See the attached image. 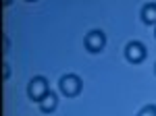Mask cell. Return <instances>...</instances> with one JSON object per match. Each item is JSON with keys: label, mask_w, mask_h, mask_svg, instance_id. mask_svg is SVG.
<instances>
[{"label": "cell", "mask_w": 156, "mask_h": 116, "mask_svg": "<svg viewBox=\"0 0 156 116\" xmlns=\"http://www.w3.org/2000/svg\"><path fill=\"white\" fill-rule=\"evenodd\" d=\"M48 91H50V85H48V79H46V77H34L31 81L27 83V95H29V100L36 102V104H40V102L46 97Z\"/></svg>", "instance_id": "7a4b0ae2"}, {"label": "cell", "mask_w": 156, "mask_h": 116, "mask_svg": "<svg viewBox=\"0 0 156 116\" xmlns=\"http://www.w3.org/2000/svg\"><path fill=\"white\" fill-rule=\"evenodd\" d=\"M11 2H12V0H2V4H4V6H9Z\"/></svg>", "instance_id": "30bf717a"}, {"label": "cell", "mask_w": 156, "mask_h": 116, "mask_svg": "<svg viewBox=\"0 0 156 116\" xmlns=\"http://www.w3.org/2000/svg\"><path fill=\"white\" fill-rule=\"evenodd\" d=\"M83 46L87 52H92V54H98V52H102L104 46H106V35L102 29H92V31H87L83 37Z\"/></svg>", "instance_id": "3957f363"}, {"label": "cell", "mask_w": 156, "mask_h": 116, "mask_svg": "<svg viewBox=\"0 0 156 116\" xmlns=\"http://www.w3.org/2000/svg\"><path fill=\"white\" fill-rule=\"evenodd\" d=\"M58 89L62 91V95H67V97H75V95H79L81 89H83V81L77 77V75H62L58 79Z\"/></svg>", "instance_id": "6da1fadb"}, {"label": "cell", "mask_w": 156, "mask_h": 116, "mask_svg": "<svg viewBox=\"0 0 156 116\" xmlns=\"http://www.w3.org/2000/svg\"><path fill=\"white\" fill-rule=\"evenodd\" d=\"M56 104H58L56 93H54V91H48V93H46V97L40 102V110H42V112H46V114H50V112H54Z\"/></svg>", "instance_id": "8992f818"}, {"label": "cell", "mask_w": 156, "mask_h": 116, "mask_svg": "<svg viewBox=\"0 0 156 116\" xmlns=\"http://www.w3.org/2000/svg\"><path fill=\"white\" fill-rule=\"evenodd\" d=\"M154 35H156V25H154Z\"/></svg>", "instance_id": "7c38bea8"}, {"label": "cell", "mask_w": 156, "mask_h": 116, "mask_svg": "<svg viewBox=\"0 0 156 116\" xmlns=\"http://www.w3.org/2000/svg\"><path fill=\"white\" fill-rule=\"evenodd\" d=\"M142 21L148 25H156V2H148L142 6Z\"/></svg>", "instance_id": "5b68a950"}, {"label": "cell", "mask_w": 156, "mask_h": 116, "mask_svg": "<svg viewBox=\"0 0 156 116\" xmlns=\"http://www.w3.org/2000/svg\"><path fill=\"white\" fill-rule=\"evenodd\" d=\"M11 75H9V64H4V79H9Z\"/></svg>", "instance_id": "9c48e42d"}, {"label": "cell", "mask_w": 156, "mask_h": 116, "mask_svg": "<svg viewBox=\"0 0 156 116\" xmlns=\"http://www.w3.org/2000/svg\"><path fill=\"white\" fill-rule=\"evenodd\" d=\"M146 46L142 42H129L127 46H125V58L131 62V64H140L142 60L146 58Z\"/></svg>", "instance_id": "277c9868"}, {"label": "cell", "mask_w": 156, "mask_h": 116, "mask_svg": "<svg viewBox=\"0 0 156 116\" xmlns=\"http://www.w3.org/2000/svg\"><path fill=\"white\" fill-rule=\"evenodd\" d=\"M154 73H156V64H154Z\"/></svg>", "instance_id": "4fadbf2b"}, {"label": "cell", "mask_w": 156, "mask_h": 116, "mask_svg": "<svg viewBox=\"0 0 156 116\" xmlns=\"http://www.w3.org/2000/svg\"><path fill=\"white\" fill-rule=\"evenodd\" d=\"M2 42H4V54H6V50H9V37L4 35V37H2Z\"/></svg>", "instance_id": "ba28073f"}, {"label": "cell", "mask_w": 156, "mask_h": 116, "mask_svg": "<svg viewBox=\"0 0 156 116\" xmlns=\"http://www.w3.org/2000/svg\"><path fill=\"white\" fill-rule=\"evenodd\" d=\"M25 2H36V0H25Z\"/></svg>", "instance_id": "8fae6325"}, {"label": "cell", "mask_w": 156, "mask_h": 116, "mask_svg": "<svg viewBox=\"0 0 156 116\" xmlns=\"http://www.w3.org/2000/svg\"><path fill=\"white\" fill-rule=\"evenodd\" d=\"M137 116H156V106L154 104H148L146 108H142V110L137 112Z\"/></svg>", "instance_id": "52a82bcc"}]
</instances>
